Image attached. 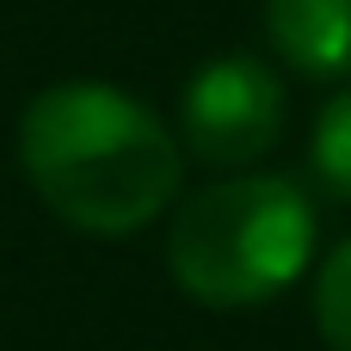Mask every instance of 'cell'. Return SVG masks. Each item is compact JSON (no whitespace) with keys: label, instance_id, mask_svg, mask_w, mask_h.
I'll return each mask as SVG.
<instances>
[{"label":"cell","instance_id":"5","mask_svg":"<svg viewBox=\"0 0 351 351\" xmlns=\"http://www.w3.org/2000/svg\"><path fill=\"white\" fill-rule=\"evenodd\" d=\"M308 154H315L321 185H327L333 197H346V204H351V86H346V93H333V99L321 105Z\"/></svg>","mask_w":351,"mask_h":351},{"label":"cell","instance_id":"1","mask_svg":"<svg viewBox=\"0 0 351 351\" xmlns=\"http://www.w3.org/2000/svg\"><path fill=\"white\" fill-rule=\"evenodd\" d=\"M19 167L31 191L86 234H136L185 179L179 136L105 80H56L19 117Z\"/></svg>","mask_w":351,"mask_h":351},{"label":"cell","instance_id":"3","mask_svg":"<svg viewBox=\"0 0 351 351\" xmlns=\"http://www.w3.org/2000/svg\"><path fill=\"white\" fill-rule=\"evenodd\" d=\"M179 130L197 160L247 167L284 136V80L259 56H216L185 80Z\"/></svg>","mask_w":351,"mask_h":351},{"label":"cell","instance_id":"2","mask_svg":"<svg viewBox=\"0 0 351 351\" xmlns=\"http://www.w3.org/2000/svg\"><path fill=\"white\" fill-rule=\"evenodd\" d=\"M315 259V210L278 173H241L197 191L167 234V265L204 308H259Z\"/></svg>","mask_w":351,"mask_h":351},{"label":"cell","instance_id":"4","mask_svg":"<svg viewBox=\"0 0 351 351\" xmlns=\"http://www.w3.org/2000/svg\"><path fill=\"white\" fill-rule=\"evenodd\" d=\"M265 37L296 74H351V0H265Z\"/></svg>","mask_w":351,"mask_h":351},{"label":"cell","instance_id":"6","mask_svg":"<svg viewBox=\"0 0 351 351\" xmlns=\"http://www.w3.org/2000/svg\"><path fill=\"white\" fill-rule=\"evenodd\" d=\"M315 321H321V339L333 351H351V241L321 265V284H315Z\"/></svg>","mask_w":351,"mask_h":351}]
</instances>
